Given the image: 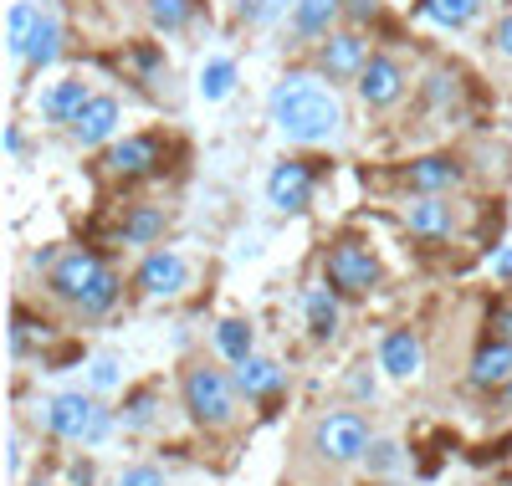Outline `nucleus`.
I'll return each mask as SVG.
<instances>
[{
  "label": "nucleus",
  "instance_id": "obj_33",
  "mask_svg": "<svg viewBox=\"0 0 512 486\" xmlns=\"http://www.w3.org/2000/svg\"><path fill=\"white\" fill-rule=\"evenodd\" d=\"M118 486H164V471L159 466H128Z\"/></svg>",
  "mask_w": 512,
  "mask_h": 486
},
{
  "label": "nucleus",
  "instance_id": "obj_3",
  "mask_svg": "<svg viewBox=\"0 0 512 486\" xmlns=\"http://www.w3.org/2000/svg\"><path fill=\"white\" fill-rule=\"evenodd\" d=\"M313 446H318L323 461L349 466V461H364V456H369L374 440H369L364 415H354V410H333V415H323V420L313 425Z\"/></svg>",
  "mask_w": 512,
  "mask_h": 486
},
{
  "label": "nucleus",
  "instance_id": "obj_13",
  "mask_svg": "<svg viewBox=\"0 0 512 486\" xmlns=\"http://www.w3.org/2000/svg\"><path fill=\"white\" fill-rule=\"evenodd\" d=\"M512 379V338H497L477 353V364H472V384L477 389H492V384H507Z\"/></svg>",
  "mask_w": 512,
  "mask_h": 486
},
{
  "label": "nucleus",
  "instance_id": "obj_19",
  "mask_svg": "<svg viewBox=\"0 0 512 486\" xmlns=\"http://www.w3.org/2000/svg\"><path fill=\"white\" fill-rule=\"evenodd\" d=\"M410 231H415V236H451V205H441V200H415V205H410Z\"/></svg>",
  "mask_w": 512,
  "mask_h": 486
},
{
  "label": "nucleus",
  "instance_id": "obj_29",
  "mask_svg": "<svg viewBox=\"0 0 512 486\" xmlns=\"http://www.w3.org/2000/svg\"><path fill=\"white\" fill-rule=\"evenodd\" d=\"M364 461H369V471L384 476V471H395V466H400V446H395V440H374Z\"/></svg>",
  "mask_w": 512,
  "mask_h": 486
},
{
  "label": "nucleus",
  "instance_id": "obj_30",
  "mask_svg": "<svg viewBox=\"0 0 512 486\" xmlns=\"http://www.w3.org/2000/svg\"><path fill=\"white\" fill-rule=\"evenodd\" d=\"M36 338H47V323H31L26 313H16V333H11V353H26Z\"/></svg>",
  "mask_w": 512,
  "mask_h": 486
},
{
  "label": "nucleus",
  "instance_id": "obj_34",
  "mask_svg": "<svg viewBox=\"0 0 512 486\" xmlns=\"http://www.w3.org/2000/svg\"><path fill=\"white\" fill-rule=\"evenodd\" d=\"M497 47H502V57H512V11H507L502 26H497Z\"/></svg>",
  "mask_w": 512,
  "mask_h": 486
},
{
  "label": "nucleus",
  "instance_id": "obj_26",
  "mask_svg": "<svg viewBox=\"0 0 512 486\" xmlns=\"http://www.w3.org/2000/svg\"><path fill=\"white\" fill-rule=\"evenodd\" d=\"M159 231H164V215H159V210H134V215H128V226H123V241L149 246Z\"/></svg>",
  "mask_w": 512,
  "mask_h": 486
},
{
  "label": "nucleus",
  "instance_id": "obj_14",
  "mask_svg": "<svg viewBox=\"0 0 512 486\" xmlns=\"http://www.w3.org/2000/svg\"><path fill=\"white\" fill-rule=\"evenodd\" d=\"M88 103L93 98H88V87H82V82H57V87L41 93V113H47L52 123H77V113Z\"/></svg>",
  "mask_w": 512,
  "mask_h": 486
},
{
  "label": "nucleus",
  "instance_id": "obj_31",
  "mask_svg": "<svg viewBox=\"0 0 512 486\" xmlns=\"http://www.w3.org/2000/svg\"><path fill=\"white\" fill-rule=\"evenodd\" d=\"M149 415H154V394L139 389L134 400H128V410H123V425H128V430H139V425H149Z\"/></svg>",
  "mask_w": 512,
  "mask_h": 486
},
{
  "label": "nucleus",
  "instance_id": "obj_27",
  "mask_svg": "<svg viewBox=\"0 0 512 486\" xmlns=\"http://www.w3.org/2000/svg\"><path fill=\"white\" fill-rule=\"evenodd\" d=\"M190 0H149V16H154V26L159 31H180L185 21H190Z\"/></svg>",
  "mask_w": 512,
  "mask_h": 486
},
{
  "label": "nucleus",
  "instance_id": "obj_17",
  "mask_svg": "<svg viewBox=\"0 0 512 486\" xmlns=\"http://www.w3.org/2000/svg\"><path fill=\"white\" fill-rule=\"evenodd\" d=\"M333 16H338V0H297L292 6V31L297 36H328Z\"/></svg>",
  "mask_w": 512,
  "mask_h": 486
},
{
  "label": "nucleus",
  "instance_id": "obj_4",
  "mask_svg": "<svg viewBox=\"0 0 512 486\" xmlns=\"http://www.w3.org/2000/svg\"><path fill=\"white\" fill-rule=\"evenodd\" d=\"M41 420H47L52 435L62 440H77V446H93V440L108 435V410H98L93 400H82V394H57V400L41 410Z\"/></svg>",
  "mask_w": 512,
  "mask_h": 486
},
{
  "label": "nucleus",
  "instance_id": "obj_32",
  "mask_svg": "<svg viewBox=\"0 0 512 486\" xmlns=\"http://www.w3.org/2000/svg\"><path fill=\"white\" fill-rule=\"evenodd\" d=\"M88 379H93V389H113V384H118V359H113V353H98L93 369H88Z\"/></svg>",
  "mask_w": 512,
  "mask_h": 486
},
{
  "label": "nucleus",
  "instance_id": "obj_20",
  "mask_svg": "<svg viewBox=\"0 0 512 486\" xmlns=\"http://www.w3.org/2000/svg\"><path fill=\"white\" fill-rule=\"evenodd\" d=\"M456 174H461V169H456L451 159H415V164H410V185L431 195V190H446V185H456Z\"/></svg>",
  "mask_w": 512,
  "mask_h": 486
},
{
  "label": "nucleus",
  "instance_id": "obj_6",
  "mask_svg": "<svg viewBox=\"0 0 512 486\" xmlns=\"http://www.w3.org/2000/svg\"><path fill=\"white\" fill-rule=\"evenodd\" d=\"M328 282L338 292H369L379 282V261L364 246H354V241H338L328 251Z\"/></svg>",
  "mask_w": 512,
  "mask_h": 486
},
{
  "label": "nucleus",
  "instance_id": "obj_1",
  "mask_svg": "<svg viewBox=\"0 0 512 486\" xmlns=\"http://www.w3.org/2000/svg\"><path fill=\"white\" fill-rule=\"evenodd\" d=\"M267 113H272V123L282 128V134L297 139V144H323V139L338 134V123H344V108H338V98L328 93L313 72H287V77L272 87Z\"/></svg>",
  "mask_w": 512,
  "mask_h": 486
},
{
  "label": "nucleus",
  "instance_id": "obj_21",
  "mask_svg": "<svg viewBox=\"0 0 512 486\" xmlns=\"http://www.w3.org/2000/svg\"><path fill=\"white\" fill-rule=\"evenodd\" d=\"M477 6H482V0H420V16L451 31V26H466V21H472Z\"/></svg>",
  "mask_w": 512,
  "mask_h": 486
},
{
  "label": "nucleus",
  "instance_id": "obj_8",
  "mask_svg": "<svg viewBox=\"0 0 512 486\" xmlns=\"http://www.w3.org/2000/svg\"><path fill=\"white\" fill-rule=\"evenodd\" d=\"M308 195H313V174H308V164H277L272 169V180H267V200L282 210V215H292V210H303L308 205Z\"/></svg>",
  "mask_w": 512,
  "mask_h": 486
},
{
  "label": "nucleus",
  "instance_id": "obj_25",
  "mask_svg": "<svg viewBox=\"0 0 512 486\" xmlns=\"http://www.w3.org/2000/svg\"><path fill=\"white\" fill-rule=\"evenodd\" d=\"M216 343H221V353H226L231 364L251 359V328H246L241 318H226V323L216 328Z\"/></svg>",
  "mask_w": 512,
  "mask_h": 486
},
{
  "label": "nucleus",
  "instance_id": "obj_22",
  "mask_svg": "<svg viewBox=\"0 0 512 486\" xmlns=\"http://www.w3.org/2000/svg\"><path fill=\"white\" fill-rule=\"evenodd\" d=\"M231 87H236V62L231 57H210L205 72H200V98L205 103H221Z\"/></svg>",
  "mask_w": 512,
  "mask_h": 486
},
{
  "label": "nucleus",
  "instance_id": "obj_24",
  "mask_svg": "<svg viewBox=\"0 0 512 486\" xmlns=\"http://www.w3.org/2000/svg\"><path fill=\"white\" fill-rule=\"evenodd\" d=\"M308 333H313V338H333V333H338V302H333L328 287L308 292Z\"/></svg>",
  "mask_w": 512,
  "mask_h": 486
},
{
  "label": "nucleus",
  "instance_id": "obj_18",
  "mask_svg": "<svg viewBox=\"0 0 512 486\" xmlns=\"http://www.w3.org/2000/svg\"><path fill=\"white\" fill-rule=\"evenodd\" d=\"M36 21H41L36 6H26V0H16V6H11V16H6V47H11V57H26L31 36H36Z\"/></svg>",
  "mask_w": 512,
  "mask_h": 486
},
{
  "label": "nucleus",
  "instance_id": "obj_9",
  "mask_svg": "<svg viewBox=\"0 0 512 486\" xmlns=\"http://www.w3.org/2000/svg\"><path fill=\"white\" fill-rule=\"evenodd\" d=\"M400 93H405V72L390 57H369V67L359 72V98L369 108H390Z\"/></svg>",
  "mask_w": 512,
  "mask_h": 486
},
{
  "label": "nucleus",
  "instance_id": "obj_5",
  "mask_svg": "<svg viewBox=\"0 0 512 486\" xmlns=\"http://www.w3.org/2000/svg\"><path fill=\"white\" fill-rule=\"evenodd\" d=\"M185 410L200 425H231V415H236L231 379L221 369H190L185 374Z\"/></svg>",
  "mask_w": 512,
  "mask_h": 486
},
{
  "label": "nucleus",
  "instance_id": "obj_11",
  "mask_svg": "<svg viewBox=\"0 0 512 486\" xmlns=\"http://www.w3.org/2000/svg\"><path fill=\"white\" fill-rule=\"evenodd\" d=\"M113 128H118V103H113V98H93L88 108L77 113L72 139H77L82 149H93V144H108V139H113Z\"/></svg>",
  "mask_w": 512,
  "mask_h": 486
},
{
  "label": "nucleus",
  "instance_id": "obj_23",
  "mask_svg": "<svg viewBox=\"0 0 512 486\" xmlns=\"http://www.w3.org/2000/svg\"><path fill=\"white\" fill-rule=\"evenodd\" d=\"M57 41H62V26H57V16H52V11H41V21H36V36H31V47H26V62H36V67L57 62Z\"/></svg>",
  "mask_w": 512,
  "mask_h": 486
},
{
  "label": "nucleus",
  "instance_id": "obj_2",
  "mask_svg": "<svg viewBox=\"0 0 512 486\" xmlns=\"http://www.w3.org/2000/svg\"><path fill=\"white\" fill-rule=\"evenodd\" d=\"M52 292L57 297H67V302H77L82 313H108V307L118 302V282H113V272L103 267L98 256H88V251H67L57 267H52Z\"/></svg>",
  "mask_w": 512,
  "mask_h": 486
},
{
  "label": "nucleus",
  "instance_id": "obj_16",
  "mask_svg": "<svg viewBox=\"0 0 512 486\" xmlns=\"http://www.w3.org/2000/svg\"><path fill=\"white\" fill-rule=\"evenodd\" d=\"M236 384H241V394H251V400H256V394L282 389V369L272 359H256V353H251V359L236 364Z\"/></svg>",
  "mask_w": 512,
  "mask_h": 486
},
{
  "label": "nucleus",
  "instance_id": "obj_12",
  "mask_svg": "<svg viewBox=\"0 0 512 486\" xmlns=\"http://www.w3.org/2000/svg\"><path fill=\"white\" fill-rule=\"evenodd\" d=\"M318 62H323L328 77H354V72L369 67V62H364V41H359L354 31H349V36H328L323 52H318Z\"/></svg>",
  "mask_w": 512,
  "mask_h": 486
},
{
  "label": "nucleus",
  "instance_id": "obj_37",
  "mask_svg": "<svg viewBox=\"0 0 512 486\" xmlns=\"http://www.w3.org/2000/svg\"><path fill=\"white\" fill-rule=\"evenodd\" d=\"M497 323H502V333H512V313H497Z\"/></svg>",
  "mask_w": 512,
  "mask_h": 486
},
{
  "label": "nucleus",
  "instance_id": "obj_7",
  "mask_svg": "<svg viewBox=\"0 0 512 486\" xmlns=\"http://www.w3.org/2000/svg\"><path fill=\"white\" fill-rule=\"evenodd\" d=\"M139 287H144L149 297H180V292L190 287V261L175 256V251H154V256H144Z\"/></svg>",
  "mask_w": 512,
  "mask_h": 486
},
{
  "label": "nucleus",
  "instance_id": "obj_15",
  "mask_svg": "<svg viewBox=\"0 0 512 486\" xmlns=\"http://www.w3.org/2000/svg\"><path fill=\"white\" fill-rule=\"evenodd\" d=\"M159 164V144L154 139H123L113 154H108V169L123 174V180H134V174H149Z\"/></svg>",
  "mask_w": 512,
  "mask_h": 486
},
{
  "label": "nucleus",
  "instance_id": "obj_38",
  "mask_svg": "<svg viewBox=\"0 0 512 486\" xmlns=\"http://www.w3.org/2000/svg\"><path fill=\"white\" fill-rule=\"evenodd\" d=\"M36 486H41V481H36Z\"/></svg>",
  "mask_w": 512,
  "mask_h": 486
},
{
  "label": "nucleus",
  "instance_id": "obj_36",
  "mask_svg": "<svg viewBox=\"0 0 512 486\" xmlns=\"http://www.w3.org/2000/svg\"><path fill=\"white\" fill-rule=\"evenodd\" d=\"M349 11H354V16H369V11H374V0H354Z\"/></svg>",
  "mask_w": 512,
  "mask_h": 486
},
{
  "label": "nucleus",
  "instance_id": "obj_35",
  "mask_svg": "<svg viewBox=\"0 0 512 486\" xmlns=\"http://www.w3.org/2000/svg\"><path fill=\"white\" fill-rule=\"evenodd\" d=\"M492 267H497V277H507V282H512V251H497Z\"/></svg>",
  "mask_w": 512,
  "mask_h": 486
},
{
  "label": "nucleus",
  "instance_id": "obj_28",
  "mask_svg": "<svg viewBox=\"0 0 512 486\" xmlns=\"http://www.w3.org/2000/svg\"><path fill=\"white\" fill-rule=\"evenodd\" d=\"M282 11H287V0H241V21H251V26H267Z\"/></svg>",
  "mask_w": 512,
  "mask_h": 486
},
{
  "label": "nucleus",
  "instance_id": "obj_10",
  "mask_svg": "<svg viewBox=\"0 0 512 486\" xmlns=\"http://www.w3.org/2000/svg\"><path fill=\"white\" fill-rule=\"evenodd\" d=\"M420 364H425V348H420V338L410 328H400V333H390L379 343V369L390 379H415Z\"/></svg>",
  "mask_w": 512,
  "mask_h": 486
}]
</instances>
